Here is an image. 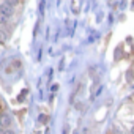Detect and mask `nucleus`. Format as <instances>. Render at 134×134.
<instances>
[{"mask_svg": "<svg viewBox=\"0 0 134 134\" xmlns=\"http://www.w3.org/2000/svg\"><path fill=\"white\" fill-rule=\"evenodd\" d=\"M8 21V16L3 13V11H0V24H5Z\"/></svg>", "mask_w": 134, "mask_h": 134, "instance_id": "7ed1b4c3", "label": "nucleus"}, {"mask_svg": "<svg viewBox=\"0 0 134 134\" xmlns=\"http://www.w3.org/2000/svg\"><path fill=\"white\" fill-rule=\"evenodd\" d=\"M5 41V32H0V43Z\"/></svg>", "mask_w": 134, "mask_h": 134, "instance_id": "39448f33", "label": "nucleus"}, {"mask_svg": "<svg viewBox=\"0 0 134 134\" xmlns=\"http://www.w3.org/2000/svg\"><path fill=\"white\" fill-rule=\"evenodd\" d=\"M131 134H134V126H132V128H131Z\"/></svg>", "mask_w": 134, "mask_h": 134, "instance_id": "f8f14e48", "label": "nucleus"}, {"mask_svg": "<svg viewBox=\"0 0 134 134\" xmlns=\"http://www.w3.org/2000/svg\"><path fill=\"white\" fill-rule=\"evenodd\" d=\"M38 121H40V123H46V121H47V117H46L44 114H41V115L38 117Z\"/></svg>", "mask_w": 134, "mask_h": 134, "instance_id": "20e7f679", "label": "nucleus"}, {"mask_svg": "<svg viewBox=\"0 0 134 134\" xmlns=\"http://www.w3.org/2000/svg\"><path fill=\"white\" fill-rule=\"evenodd\" d=\"M114 134H121V129H118V128H114Z\"/></svg>", "mask_w": 134, "mask_h": 134, "instance_id": "1a4fd4ad", "label": "nucleus"}, {"mask_svg": "<svg viewBox=\"0 0 134 134\" xmlns=\"http://www.w3.org/2000/svg\"><path fill=\"white\" fill-rule=\"evenodd\" d=\"M10 123H11L10 115H7V114H2V115H0V125H2V126H10Z\"/></svg>", "mask_w": 134, "mask_h": 134, "instance_id": "f03ea898", "label": "nucleus"}, {"mask_svg": "<svg viewBox=\"0 0 134 134\" xmlns=\"http://www.w3.org/2000/svg\"><path fill=\"white\" fill-rule=\"evenodd\" d=\"M3 134H14V132H13V131H5Z\"/></svg>", "mask_w": 134, "mask_h": 134, "instance_id": "9b49d317", "label": "nucleus"}, {"mask_svg": "<svg viewBox=\"0 0 134 134\" xmlns=\"http://www.w3.org/2000/svg\"><path fill=\"white\" fill-rule=\"evenodd\" d=\"M76 109L77 110H82V103H76Z\"/></svg>", "mask_w": 134, "mask_h": 134, "instance_id": "6e6552de", "label": "nucleus"}, {"mask_svg": "<svg viewBox=\"0 0 134 134\" xmlns=\"http://www.w3.org/2000/svg\"><path fill=\"white\" fill-rule=\"evenodd\" d=\"M40 11H41V13L44 11V2H40Z\"/></svg>", "mask_w": 134, "mask_h": 134, "instance_id": "0eeeda50", "label": "nucleus"}, {"mask_svg": "<svg viewBox=\"0 0 134 134\" xmlns=\"http://www.w3.org/2000/svg\"><path fill=\"white\" fill-rule=\"evenodd\" d=\"M118 7H120V10H125V7H126V2H120V3H118Z\"/></svg>", "mask_w": 134, "mask_h": 134, "instance_id": "423d86ee", "label": "nucleus"}, {"mask_svg": "<svg viewBox=\"0 0 134 134\" xmlns=\"http://www.w3.org/2000/svg\"><path fill=\"white\" fill-rule=\"evenodd\" d=\"M16 5V2H5V3H2V5H0V11H3L8 18L13 14V11H14V7Z\"/></svg>", "mask_w": 134, "mask_h": 134, "instance_id": "f257e3e1", "label": "nucleus"}, {"mask_svg": "<svg viewBox=\"0 0 134 134\" xmlns=\"http://www.w3.org/2000/svg\"><path fill=\"white\" fill-rule=\"evenodd\" d=\"M131 77H132V74H131V71H129V73H128V76H126V79H128V81H131Z\"/></svg>", "mask_w": 134, "mask_h": 134, "instance_id": "9d476101", "label": "nucleus"}]
</instances>
